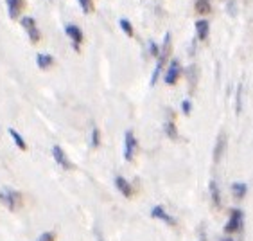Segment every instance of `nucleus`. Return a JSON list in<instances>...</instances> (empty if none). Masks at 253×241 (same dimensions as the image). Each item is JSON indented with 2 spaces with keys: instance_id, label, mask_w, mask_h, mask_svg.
Segmentation results:
<instances>
[{
  "instance_id": "9d476101",
  "label": "nucleus",
  "mask_w": 253,
  "mask_h": 241,
  "mask_svg": "<svg viewBox=\"0 0 253 241\" xmlns=\"http://www.w3.org/2000/svg\"><path fill=\"white\" fill-rule=\"evenodd\" d=\"M224 149H226V135L224 133H219V137L215 141V148H214V160L219 162L221 157H223Z\"/></svg>"
},
{
  "instance_id": "1a4fd4ad",
  "label": "nucleus",
  "mask_w": 253,
  "mask_h": 241,
  "mask_svg": "<svg viewBox=\"0 0 253 241\" xmlns=\"http://www.w3.org/2000/svg\"><path fill=\"white\" fill-rule=\"evenodd\" d=\"M151 216H153V218H156V220H162V222H166L167 225H174V218L169 216L166 209H164V207H160V205L153 207Z\"/></svg>"
},
{
  "instance_id": "a878e982",
  "label": "nucleus",
  "mask_w": 253,
  "mask_h": 241,
  "mask_svg": "<svg viewBox=\"0 0 253 241\" xmlns=\"http://www.w3.org/2000/svg\"><path fill=\"white\" fill-rule=\"evenodd\" d=\"M149 50H151V54L156 56L158 58V54H160V50H158V45L155 44V42H149Z\"/></svg>"
},
{
  "instance_id": "dca6fc26",
  "label": "nucleus",
  "mask_w": 253,
  "mask_h": 241,
  "mask_svg": "<svg viewBox=\"0 0 253 241\" xmlns=\"http://www.w3.org/2000/svg\"><path fill=\"white\" fill-rule=\"evenodd\" d=\"M7 132H9L11 139L15 141L16 146H18V148L22 149V151H25V149H27V144H25V141H24V139H22V135H20V133L16 132L15 128H9V130H7Z\"/></svg>"
},
{
  "instance_id": "a211bd4d",
  "label": "nucleus",
  "mask_w": 253,
  "mask_h": 241,
  "mask_svg": "<svg viewBox=\"0 0 253 241\" xmlns=\"http://www.w3.org/2000/svg\"><path fill=\"white\" fill-rule=\"evenodd\" d=\"M246 191H248V187H246V184H243V182H235V184H232V193L235 194V198H243V196H246Z\"/></svg>"
},
{
  "instance_id": "4468645a",
  "label": "nucleus",
  "mask_w": 253,
  "mask_h": 241,
  "mask_svg": "<svg viewBox=\"0 0 253 241\" xmlns=\"http://www.w3.org/2000/svg\"><path fill=\"white\" fill-rule=\"evenodd\" d=\"M194 9L198 15H209L212 11V5H210V0H196Z\"/></svg>"
},
{
  "instance_id": "b1692460",
  "label": "nucleus",
  "mask_w": 253,
  "mask_h": 241,
  "mask_svg": "<svg viewBox=\"0 0 253 241\" xmlns=\"http://www.w3.org/2000/svg\"><path fill=\"white\" fill-rule=\"evenodd\" d=\"M54 240H56V234H54V232H43L36 241H54Z\"/></svg>"
},
{
  "instance_id": "5701e85b",
  "label": "nucleus",
  "mask_w": 253,
  "mask_h": 241,
  "mask_svg": "<svg viewBox=\"0 0 253 241\" xmlns=\"http://www.w3.org/2000/svg\"><path fill=\"white\" fill-rule=\"evenodd\" d=\"M79 5H81V9L84 11V13H92L93 11V4H92V0H78Z\"/></svg>"
},
{
  "instance_id": "20e7f679",
  "label": "nucleus",
  "mask_w": 253,
  "mask_h": 241,
  "mask_svg": "<svg viewBox=\"0 0 253 241\" xmlns=\"http://www.w3.org/2000/svg\"><path fill=\"white\" fill-rule=\"evenodd\" d=\"M22 25H24V29L27 31V35H29L31 42L33 44H36V42H40V31L38 27H36V22H34V18H31V16H25V18H22Z\"/></svg>"
},
{
  "instance_id": "f3484780",
  "label": "nucleus",
  "mask_w": 253,
  "mask_h": 241,
  "mask_svg": "<svg viewBox=\"0 0 253 241\" xmlns=\"http://www.w3.org/2000/svg\"><path fill=\"white\" fill-rule=\"evenodd\" d=\"M187 79L190 81V89H196V83H198V67L196 65H190L187 69Z\"/></svg>"
},
{
  "instance_id": "39448f33",
  "label": "nucleus",
  "mask_w": 253,
  "mask_h": 241,
  "mask_svg": "<svg viewBox=\"0 0 253 241\" xmlns=\"http://www.w3.org/2000/svg\"><path fill=\"white\" fill-rule=\"evenodd\" d=\"M65 33H67L68 36H70V40H72V45L76 47V50H79V45H81V42H83V33H81V29H79L78 25H67L65 27Z\"/></svg>"
},
{
  "instance_id": "aec40b11",
  "label": "nucleus",
  "mask_w": 253,
  "mask_h": 241,
  "mask_svg": "<svg viewBox=\"0 0 253 241\" xmlns=\"http://www.w3.org/2000/svg\"><path fill=\"white\" fill-rule=\"evenodd\" d=\"M166 133H167V137L169 139H176L178 137V132H176V126L172 121H167L166 123Z\"/></svg>"
},
{
  "instance_id": "ddd939ff",
  "label": "nucleus",
  "mask_w": 253,
  "mask_h": 241,
  "mask_svg": "<svg viewBox=\"0 0 253 241\" xmlns=\"http://www.w3.org/2000/svg\"><path fill=\"white\" fill-rule=\"evenodd\" d=\"M7 2V7H9V16L11 18H16L20 15V11L24 7V2L22 0H5Z\"/></svg>"
},
{
  "instance_id": "cd10ccee",
  "label": "nucleus",
  "mask_w": 253,
  "mask_h": 241,
  "mask_svg": "<svg viewBox=\"0 0 253 241\" xmlns=\"http://www.w3.org/2000/svg\"><path fill=\"white\" fill-rule=\"evenodd\" d=\"M221 241H234V240H230V238H223Z\"/></svg>"
},
{
  "instance_id": "6e6552de",
  "label": "nucleus",
  "mask_w": 253,
  "mask_h": 241,
  "mask_svg": "<svg viewBox=\"0 0 253 241\" xmlns=\"http://www.w3.org/2000/svg\"><path fill=\"white\" fill-rule=\"evenodd\" d=\"M178 76H180V63H178L176 59H172L170 65H169V69H167V72H166V83L174 85L176 79H178Z\"/></svg>"
},
{
  "instance_id": "9b49d317",
  "label": "nucleus",
  "mask_w": 253,
  "mask_h": 241,
  "mask_svg": "<svg viewBox=\"0 0 253 241\" xmlns=\"http://www.w3.org/2000/svg\"><path fill=\"white\" fill-rule=\"evenodd\" d=\"M209 29H210V24H209V20H198L196 22V33H198V38L200 40H207L209 38Z\"/></svg>"
},
{
  "instance_id": "0eeeda50",
  "label": "nucleus",
  "mask_w": 253,
  "mask_h": 241,
  "mask_svg": "<svg viewBox=\"0 0 253 241\" xmlns=\"http://www.w3.org/2000/svg\"><path fill=\"white\" fill-rule=\"evenodd\" d=\"M52 155H54V160L59 164V166L63 167V169H72V162L68 160V157H67V153L63 151V149L59 148V146H54L52 148Z\"/></svg>"
},
{
  "instance_id": "6ab92c4d",
  "label": "nucleus",
  "mask_w": 253,
  "mask_h": 241,
  "mask_svg": "<svg viewBox=\"0 0 253 241\" xmlns=\"http://www.w3.org/2000/svg\"><path fill=\"white\" fill-rule=\"evenodd\" d=\"M210 194H212V202L215 203V205H219L221 203V193H219V187H217V184L212 180L210 182Z\"/></svg>"
},
{
  "instance_id": "7ed1b4c3",
  "label": "nucleus",
  "mask_w": 253,
  "mask_h": 241,
  "mask_svg": "<svg viewBox=\"0 0 253 241\" xmlns=\"http://www.w3.org/2000/svg\"><path fill=\"white\" fill-rule=\"evenodd\" d=\"M135 149H136L135 133H133L131 130H127L126 135H124V158H126V160H131L133 155H135Z\"/></svg>"
},
{
  "instance_id": "bb28decb",
  "label": "nucleus",
  "mask_w": 253,
  "mask_h": 241,
  "mask_svg": "<svg viewBox=\"0 0 253 241\" xmlns=\"http://www.w3.org/2000/svg\"><path fill=\"white\" fill-rule=\"evenodd\" d=\"M241 99H243V87L237 89V113L241 112Z\"/></svg>"
},
{
  "instance_id": "393cba45",
  "label": "nucleus",
  "mask_w": 253,
  "mask_h": 241,
  "mask_svg": "<svg viewBox=\"0 0 253 241\" xmlns=\"http://www.w3.org/2000/svg\"><path fill=\"white\" fill-rule=\"evenodd\" d=\"M181 110H183V113H187V115L190 113V110H192V103H190L189 99H185V101L181 103Z\"/></svg>"
},
{
  "instance_id": "f257e3e1",
  "label": "nucleus",
  "mask_w": 253,
  "mask_h": 241,
  "mask_svg": "<svg viewBox=\"0 0 253 241\" xmlns=\"http://www.w3.org/2000/svg\"><path fill=\"white\" fill-rule=\"evenodd\" d=\"M18 202H20V194L16 191L7 189V187L0 191V203H4L9 211H15L16 205H18Z\"/></svg>"
},
{
  "instance_id": "2eb2a0df",
  "label": "nucleus",
  "mask_w": 253,
  "mask_h": 241,
  "mask_svg": "<svg viewBox=\"0 0 253 241\" xmlns=\"http://www.w3.org/2000/svg\"><path fill=\"white\" fill-rule=\"evenodd\" d=\"M36 63H38L40 69H49L54 63V58L50 54H38L36 56Z\"/></svg>"
},
{
  "instance_id": "423d86ee",
  "label": "nucleus",
  "mask_w": 253,
  "mask_h": 241,
  "mask_svg": "<svg viewBox=\"0 0 253 241\" xmlns=\"http://www.w3.org/2000/svg\"><path fill=\"white\" fill-rule=\"evenodd\" d=\"M169 52H170V35L167 33V35L164 36V44H162L160 54H158V61H156V65H158V67H162V69H164V65H166L167 58H169Z\"/></svg>"
},
{
  "instance_id": "f8f14e48",
  "label": "nucleus",
  "mask_w": 253,
  "mask_h": 241,
  "mask_svg": "<svg viewBox=\"0 0 253 241\" xmlns=\"http://www.w3.org/2000/svg\"><path fill=\"white\" fill-rule=\"evenodd\" d=\"M115 186H117V189L126 198L131 196V186H129V182H127V180L124 177H117V178H115Z\"/></svg>"
},
{
  "instance_id": "4be33fe9",
  "label": "nucleus",
  "mask_w": 253,
  "mask_h": 241,
  "mask_svg": "<svg viewBox=\"0 0 253 241\" xmlns=\"http://www.w3.org/2000/svg\"><path fill=\"white\" fill-rule=\"evenodd\" d=\"M119 24H121V29L124 31V33H126L127 36H133V25L129 24V22H127L126 18H122L121 22H119Z\"/></svg>"
},
{
  "instance_id": "f03ea898",
  "label": "nucleus",
  "mask_w": 253,
  "mask_h": 241,
  "mask_svg": "<svg viewBox=\"0 0 253 241\" xmlns=\"http://www.w3.org/2000/svg\"><path fill=\"white\" fill-rule=\"evenodd\" d=\"M243 222H244L243 211H241V209H234V211H232V214H230L228 223H226V227H224V231L234 234V232H237V231H241V229H243Z\"/></svg>"
},
{
  "instance_id": "412c9836",
  "label": "nucleus",
  "mask_w": 253,
  "mask_h": 241,
  "mask_svg": "<svg viewBox=\"0 0 253 241\" xmlns=\"http://www.w3.org/2000/svg\"><path fill=\"white\" fill-rule=\"evenodd\" d=\"M90 144H92V148H97L99 144H101V135H99V128H95V126L92 128V137H90Z\"/></svg>"
}]
</instances>
